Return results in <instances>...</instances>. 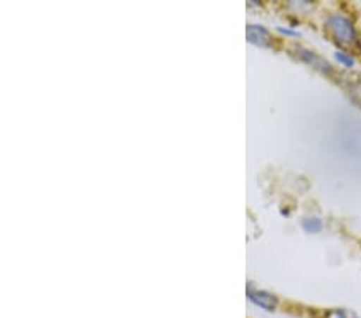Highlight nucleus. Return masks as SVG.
<instances>
[{"mask_svg":"<svg viewBox=\"0 0 361 318\" xmlns=\"http://www.w3.org/2000/svg\"><path fill=\"white\" fill-rule=\"evenodd\" d=\"M324 25L337 44L345 45V47L358 45V31L348 16L342 13H333L326 18Z\"/></svg>","mask_w":361,"mask_h":318,"instance_id":"f257e3e1","label":"nucleus"},{"mask_svg":"<svg viewBox=\"0 0 361 318\" xmlns=\"http://www.w3.org/2000/svg\"><path fill=\"white\" fill-rule=\"evenodd\" d=\"M246 296L254 305H257L259 309L265 312H275L278 307V299L270 294L269 291H264V289H257L252 285L246 288Z\"/></svg>","mask_w":361,"mask_h":318,"instance_id":"f03ea898","label":"nucleus"},{"mask_svg":"<svg viewBox=\"0 0 361 318\" xmlns=\"http://www.w3.org/2000/svg\"><path fill=\"white\" fill-rule=\"evenodd\" d=\"M297 56H299L304 63H307L308 66H312L313 69H317V71H319V73H323V74L333 73V66H331V63L328 60H324L322 55L315 54V51L304 49V47H299L297 49Z\"/></svg>","mask_w":361,"mask_h":318,"instance_id":"7ed1b4c3","label":"nucleus"},{"mask_svg":"<svg viewBox=\"0 0 361 318\" xmlns=\"http://www.w3.org/2000/svg\"><path fill=\"white\" fill-rule=\"evenodd\" d=\"M246 37H247V42L259 45V47H270L273 42L269 29L260 25H247Z\"/></svg>","mask_w":361,"mask_h":318,"instance_id":"20e7f679","label":"nucleus"},{"mask_svg":"<svg viewBox=\"0 0 361 318\" xmlns=\"http://www.w3.org/2000/svg\"><path fill=\"white\" fill-rule=\"evenodd\" d=\"M323 227V221L317 216H308L302 221V228H304L307 233H319Z\"/></svg>","mask_w":361,"mask_h":318,"instance_id":"39448f33","label":"nucleus"},{"mask_svg":"<svg viewBox=\"0 0 361 318\" xmlns=\"http://www.w3.org/2000/svg\"><path fill=\"white\" fill-rule=\"evenodd\" d=\"M334 58L337 60L339 65L343 68H353L355 66V56L350 54V51L345 50H336L334 51Z\"/></svg>","mask_w":361,"mask_h":318,"instance_id":"423d86ee","label":"nucleus"},{"mask_svg":"<svg viewBox=\"0 0 361 318\" xmlns=\"http://www.w3.org/2000/svg\"><path fill=\"white\" fill-rule=\"evenodd\" d=\"M334 317L336 318H358L352 310H347V309H336Z\"/></svg>","mask_w":361,"mask_h":318,"instance_id":"0eeeda50","label":"nucleus"},{"mask_svg":"<svg viewBox=\"0 0 361 318\" xmlns=\"http://www.w3.org/2000/svg\"><path fill=\"white\" fill-rule=\"evenodd\" d=\"M278 31L284 34V36H289V37H299V31H295V29L289 27V26H278Z\"/></svg>","mask_w":361,"mask_h":318,"instance_id":"6e6552de","label":"nucleus"}]
</instances>
